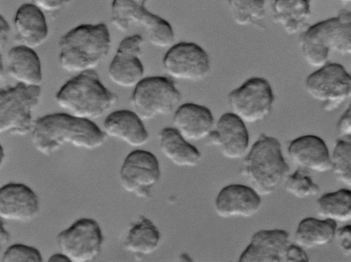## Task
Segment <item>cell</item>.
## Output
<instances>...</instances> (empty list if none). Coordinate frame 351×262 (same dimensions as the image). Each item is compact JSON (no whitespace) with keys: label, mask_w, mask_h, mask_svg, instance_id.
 I'll return each instance as SVG.
<instances>
[{"label":"cell","mask_w":351,"mask_h":262,"mask_svg":"<svg viewBox=\"0 0 351 262\" xmlns=\"http://www.w3.org/2000/svg\"><path fill=\"white\" fill-rule=\"evenodd\" d=\"M34 148L44 155H51L65 144L93 150L102 146L106 135L91 120L69 113L51 114L34 121L31 131Z\"/></svg>","instance_id":"6da1fadb"},{"label":"cell","mask_w":351,"mask_h":262,"mask_svg":"<svg viewBox=\"0 0 351 262\" xmlns=\"http://www.w3.org/2000/svg\"><path fill=\"white\" fill-rule=\"evenodd\" d=\"M110 46V35L105 24L80 25L60 38L59 64L70 73L94 70L108 55Z\"/></svg>","instance_id":"7a4b0ae2"},{"label":"cell","mask_w":351,"mask_h":262,"mask_svg":"<svg viewBox=\"0 0 351 262\" xmlns=\"http://www.w3.org/2000/svg\"><path fill=\"white\" fill-rule=\"evenodd\" d=\"M299 47L306 64L316 68L328 63L331 52L351 55V11L343 10L309 27L300 36Z\"/></svg>","instance_id":"3957f363"},{"label":"cell","mask_w":351,"mask_h":262,"mask_svg":"<svg viewBox=\"0 0 351 262\" xmlns=\"http://www.w3.org/2000/svg\"><path fill=\"white\" fill-rule=\"evenodd\" d=\"M55 99L69 114L88 120L101 117L118 101L117 95L102 84L95 70L77 74L60 88Z\"/></svg>","instance_id":"277c9868"},{"label":"cell","mask_w":351,"mask_h":262,"mask_svg":"<svg viewBox=\"0 0 351 262\" xmlns=\"http://www.w3.org/2000/svg\"><path fill=\"white\" fill-rule=\"evenodd\" d=\"M288 172L280 142L265 134H261L252 146L241 170L252 187L263 196L275 192Z\"/></svg>","instance_id":"5b68a950"},{"label":"cell","mask_w":351,"mask_h":262,"mask_svg":"<svg viewBox=\"0 0 351 262\" xmlns=\"http://www.w3.org/2000/svg\"><path fill=\"white\" fill-rule=\"evenodd\" d=\"M41 96L40 86L16 83L0 92V132L25 135L32 131L33 112Z\"/></svg>","instance_id":"8992f818"},{"label":"cell","mask_w":351,"mask_h":262,"mask_svg":"<svg viewBox=\"0 0 351 262\" xmlns=\"http://www.w3.org/2000/svg\"><path fill=\"white\" fill-rule=\"evenodd\" d=\"M181 94L171 79L161 76L143 78L135 87L130 102L143 120L167 116L180 103Z\"/></svg>","instance_id":"52a82bcc"},{"label":"cell","mask_w":351,"mask_h":262,"mask_svg":"<svg viewBox=\"0 0 351 262\" xmlns=\"http://www.w3.org/2000/svg\"><path fill=\"white\" fill-rule=\"evenodd\" d=\"M304 87L324 111L331 112L351 96V75L341 64L328 62L307 76Z\"/></svg>","instance_id":"ba28073f"},{"label":"cell","mask_w":351,"mask_h":262,"mask_svg":"<svg viewBox=\"0 0 351 262\" xmlns=\"http://www.w3.org/2000/svg\"><path fill=\"white\" fill-rule=\"evenodd\" d=\"M230 112L245 123L254 124L265 119L271 113L274 101L272 88L262 77H252L227 97Z\"/></svg>","instance_id":"9c48e42d"},{"label":"cell","mask_w":351,"mask_h":262,"mask_svg":"<svg viewBox=\"0 0 351 262\" xmlns=\"http://www.w3.org/2000/svg\"><path fill=\"white\" fill-rule=\"evenodd\" d=\"M104 237L99 224L93 219L80 218L56 237L60 252L71 262H89L100 254Z\"/></svg>","instance_id":"30bf717a"},{"label":"cell","mask_w":351,"mask_h":262,"mask_svg":"<svg viewBox=\"0 0 351 262\" xmlns=\"http://www.w3.org/2000/svg\"><path fill=\"white\" fill-rule=\"evenodd\" d=\"M162 64L169 78L195 82L205 79L211 68L210 57L205 50L198 44L189 42L170 47Z\"/></svg>","instance_id":"8fae6325"},{"label":"cell","mask_w":351,"mask_h":262,"mask_svg":"<svg viewBox=\"0 0 351 262\" xmlns=\"http://www.w3.org/2000/svg\"><path fill=\"white\" fill-rule=\"evenodd\" d=\"M119 177L125 191L138 198H148L160 177L159 162L153 153L135 150L124 159Z\"/></svg>","instance_id":"7c38bea8"},{"label":"cell","mask_w":351,"mask_h":262,"mask_svg":"<svg viewBox=\"0 0 351 262\" xmlns=\"http://www.w3.org/2000/svg\"><path fill=\"white\" fill-rule=\"evenodd\" d=\"M144 40L140 35L123 38L108 67V77L122 88L135 87L143 79L144 67L141 61Z\"/></svg>","instance_id":"4fadbf2b"},{"label":"cell","mask_w":351,"mask_h":262,"mask_svg":"<svg viewBox=\"0 0 351 262\" xmlns=\"http://www.w3.org/2000/svg\"><path fill=\"white\" fill-rule=\"evenodd\" d=\"M207 141L229 159L243 157L248 148L249 134L245 123L232 112L222 114L208 135Z\"/></svg>","instance_id":"5bb4252c"},{"label":"cell","mask_w":351,"mask_h":262,"mask_svg":"<svg viewBox=\"0 0 351 262\" xmlns=\"http://www.w3.org/2000/svg\"><path fill=\"white\" fill-rule=\"evenodd\" d=\"M39 211L35 192L23 183H10L0 189V216L5 220L27 222Z\"/></svg>","instance_id":"9a60e30c"},{"label":"cell","mask_w":351,"mask_h":262,"mask_svg":"<svg viewBox=\"0 0 351 262\" xmlns=\"http://www.w3.org/2000/svg\"><path fill=\"white\" fill-rule=\"evenodd\" d=\"M261 204V195L253 187L230 184L218 193L215 209L217 214L223 218H249L259 211Z\"/></svg>","instance_id":"2e32d148"},{"label":"cell","mask_w":351,"mask_h":262,"mask_svg":"<svg viewBox=\"0 0 351 262\" xmlns=\"http://www.w3.org/2000/svg\"><path fill=\"white\" fill-rule=\"evenodd\" d=\"M287 152L299 168L318 173L332 170L331 157L324 141L313 135H305L291 140Z\"/></svg>","instance_id":"e0dca14e"},{"label":"cell","mask_w":351,"mask_h":262,"mask_svg":"<svg viewBox=\"0 0 351 262\" xmlns=\"http://www.w3.org/2000/svg\"><path fill=\"white\" fill-rule=\"evenodd\" d=\"M289 233L280 229L255 233L239 257V262H280L289 246Z\"/></svg>","instance_id":"ac0fdd59"},{"label":"cell","mask_w":351,"mask_h":262,"mask_svg":"<svg viewBox=\"0 0 351 262\" xmlns=\"http://www.w3.org/2000/svg\"><path fill=\"white\" fill-rule=\"evenodd\" d=\"M173 128L186 140L198 141L206 138L215 126L210 110L193 103L180 105L173 117Z\"/></svg>","instance_id":"d6986e66"},{"label":"cell","mask_w":351,"mask_h":262,"mask_svg":"<svg viewBox=\"0 0 351 262\" xmlns=\"http://www.w3.org/2000/svg\"><path fill=\"white\" fill-rule=\"evenodd\" d=\"M15 40L18 45L34 49L47 40L49 30L44 12L34 5H21L14 18Z\"/></svg>","instance_id":"ffe728a7"},{"label":"cell","mask_w":351,"mask_h":262,"mask_svg":"<svg viewBox=\"0 0 351 262\" xmlns=\"http://www.w3.org/2000/svg\"><path fill=\"white\" fill-rule=\"evenodd\" d=\"M104 129L106 135L133 147L143 146L149 140L143 120L134 111L121 109L110 113L105 118Z\"/></svg>","instance_id":"44dd1931"},{"label":"cell","mask_w":351,"mask_h":262,"mask_svg":"<svg viewBox=\"0 0 351 262\" xmlns=\"http://www.w3.org/2000/svg\"><path fill=\"white\" fill-rule=\"evenodd\" d=\"M6 72L17 83L40 86L43 81L41 64L33 49L17 45L10 49L6 57Z\"/></svg>","instance_id":"7402d4cb"},{"label":"cell","mask_w":351,"mask_h":262,"mask_svg":"<svg viewBox=\"0 0 351 262\" xmlns=\"http://www.w3.org/2000/svg\"><path fill=\"white\" fill-rule=\"evenodd\" d=\"M158 140L161 153L174 165L191 168L200 162V152L173 127L162 129L158 133Z\"/></svg>","instance_id":"603a6c76"},{"label":"cell","mask_w":351,"mask_h":262,"mask_svg":"<svg viewBox=\"0 0 351 262\" xmlns=\"http://www.w3.org/2000/svg\"><path fill=\"white\" fill-rule=\"evenodd\" d=\"M274 21L288 35L299 33L311 16V0H271Z\"/></svg>","instance_id":"cb8c5ba5"},{"label":"cell","mask_w":351,"mask_h":262,"mask_svg":"<svg viewBox=\"0 0 351 262\" xmlns=\"http://www.w3.org/2000/svg\"><path fill=\"white\" fill-rule=\"evenodd\" d=\"M336 231L337 222L333 220L306 218L298 224L295 241L303 248L323 246L335 238Z\"/></svg>","instance_id":"d4e9b609"},{"label":"cell","mask_w":351,"mask_h":262,"mask_svg":"<svg viewBox=\"0 0 351 262\" xmlns=\"http://www.w3.org/2000/svg\"><path fill=\"white\" fill-rule=\"evenodd\" d=\"M160 233L156 225L147 218L141 215L130 226L124 247L136 256L153 253L158 247Z\"/></svg>","instance_id":"484cf974"},{"label":"cell","mask_w":351,"mask_h":262,"mask_svg":"<svg viewBox=\"0 0 351 262\" xmlns=\"http://www.w3.org/2000/svg\"><path fill=\"white\" fill-rule=\"evenodd\" d=\"M147 0H113L111 5V23L119 31L141 27L149 14L146 8Z\"/></svg>","instance_id":"4316f807"},{"label":"cell","mask_w":351,"mask_h":262,"mask_svg":"<svg viewBox=\"0 0 351 262\" xmlns=\"http://www.w3.org/2000/svg\"><path fill=\"white\" fill-rule=\"evenodd\" d=\"M317 212L335 222L351 221V190L341 189L322 195L316 203Z\"/></svg>","instance_id":"83f0119b"},{"label":"cell","mask_w":351,"mask_h":262,"mask_svg":"<svg viewBox=\"0 0 351 262\" xmlns=\"http://www.w3.org/2000/svg\"><path fill=\"white\" fill-rule=\"evenodd\" d=\"M234 22L241 27L255 25L265 14V0H228Z\"/></svg>","instance_id":"f1b7e54d"},{"label":"cell","mask_w":351,"mask_h":262,"mask_svg":"<svg viewBox=\"0 0 351 262\" xmlns=\"http://www.w3.org/2000/svg\"><path fill=\"white\" fill-rule=\"evenodd\" d=\"M141 27L144 29L154 47L165 49L172 46L175 39L173 27L162 17L150 12Z\"/></svg>","instance_id":"f546056e"},{"label":"cell","mask_w":351,"mask_h":262,"mask_svg":"<svg viewBox=\"0 0 351 262\" xmlns=\"http://www.w3.org/2000/svg\"><path fill=\"white\" fill-rule=\"evenodd\" d=\"M332 171L341 183L351 187V140L340 138L331 156Z\"/></svg>","instance_id":"4dcf8cb0"},{"label":"cell","mask_w":351,"mask_h":262,"mask_svg":"<svg viewBox=\"0 0 351 262\" xmlns=\"http://www.w3.org/2000/svg\"><path fill=\"white\" fill-rule=\"evenodd\" d=\"M285 187L288 193L299 199L315 196L319 192V187L315 183L308 172L298 168L285 179Z\"/></svg>","instance_id":"1f68e13d"},{"label":"cell","mask_w":351,"mask_h":262,"mask_svg":"<svg viewBox=\"0 0 351 262\" xmlns=\"http://www.w3.org/2000/svg\"><path fill=\"white\" fill-rule=\"evenodd\" d=\"M3 262H42L38 250L32 246L16 244L9 246L2 257Z\"/></svg>","instance_id":"d6a6232c"},{"label":"cell","mask_w":351,"mask_h":262,"mask_svg":"<svg viewBox=\"0 0 351 262\" xmlns=\"http://www.w3.org/2000/svg\"><path fill=\"white\" fill-rule=\"evenodd\" d=\"M335 238L341 252L345 255L351 254V225L337 229Z\"/></svg>","instance_id":"836d02e7"},{"label":"cell","mask_w":351,"mask_h":262,"mask_svg":"<svg viewBox=\"0 0 351 262\" xmlns=\"http://www.w3.org/2000/svg\"><path fill=\"white\" fill-rule=\"evenodd\" d=\"M43 12H56L68 5L70 0H28Z\"/></svg>","instance_id":"e575fe53"},{"label":"cell","mask_w":351,"mask_h":262,"mask_svg":"<svg viewBox=\"0 0 351 262\" xmlns=\"http://www.w3.org/2000/svg\"><path fill=\"white\" fill-rule=\"evenodd\" d=\"M337 132L341 138L351 140V102L337 124Z\"/></svg>","instance_id":"d590c367"},{"label":"cell","mask_w":351,"mask_h":262,"mask_svg":"<svg viewBox=\"0 0 351 262\" xmlns=\"http://www.w3.org/2000/svg\"><path fill=\"white\" fill-rule=\"evenodd\" d=\"M285 261L288 262H307L308 256L304 248L298 244H289L288 246Z\"/></svg>","instance_id":"8d00e7d4"},{"label":"cell","mask_w":351,"mask_h":262,"mask_svg":"<svg viewBox=\"0 0 351 262\" xmlns=\"http://www.w3.org/2000/svg\"><path fill=\"white\" fill-rule=\"evenodd\" d=\"M10 35V27L8 23L1 16L0 19V47L3 50L9 40Z\"/></svg>","instance_id":"74e56055"},{"label":"cell","mask_w":351,"mask_h":262,"mask_svg":"<svg viewBox=\"0 0 351 262\" xmlns=\"http://www.w3.org/2000/svg\"><path fill=\"white\" fill-rule=\"evenodd\" d=\"M49 262H71L69 259L62 252L52 254L48 259Z\"/></svg>","instance_id":"f35d334b"},{"label":"cell","mask_w":351,"mask_h":262,"mask_svg":"<svg viewBox=\"0 0 351 262\" xmlns=\"http://www.w3.org/2000/svg\"><path fill=\"white\" fill-rule=\"evenodd\" d=\"M10 236L7 230L4 228L3 222L1 224V234H0V244L1 246H3L8 244L10 241Z\"/></svg>","instance_id":"ab89813d"},{"label":"cell","mask_w":351,"mask_h":262,"mask_svg":"<svg viewBox=\"0 0 351 262\" xmlns=\"http://www.w3.org/2000/svg\"><path fill=\"white\" fill-rule=\"evenodd\" d=\"M339 2L343 3V4H348L351 3V0H338Z\"/></svg>","instance_id":"60d3db41"}]
</instances>
